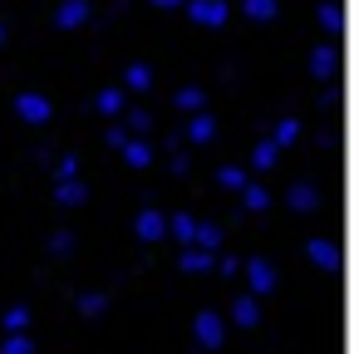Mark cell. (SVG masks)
Segmentation results:
<instances>
[{
	"mask_svg": "<svg viewBox=\"0 0 359 354\" xmlns=\"http://www.w3.org/2000/svg\"><path fill=\"white\" fill-rule=\"evenodd\" d=\"M246 285H251V295L261 300V295H271V290L280 285V275H276V266H271L266 256H251V261H246Z\"/></svg>",
	"mask_w": 359,
	"mask_h": 354,
	"instance_id": "obj_1",
	"label": "cell"
},
{
	"mask_svg": "<svg viewBox=\"0 0 359 354\" xmlns=\"http://www.w3.org/2000/svg\"><path fill=\"white\" fill-rule=\"evenodd\" d=\"M192 329H197V349H202V354H212V349L226 344V325H222V315H212V310H202Z\"/></svg>",
	"mask_w": 359,
	"mask_h": 354,
	"instance_id": "obj_2",
	"label": "cell"
},
{
	"mask_svg": "<svg viewBox=\"0 0 359 354\" xmlns=\"http://www.w3.org/2000/svg\"><path fill=\"white\" fill-rule=\"evenodd\" d=\"M197 25H207V30H222L226 25V0H187L182 6Z\"/></svg>",
	"mask_w": 359,
	"mask_h": 354,
	"instance_id": "obj_3",
	"label": "cell"
},
{
	"mask_svg": "<svg viewBox=\"0 0 359 354\" xmlns=\"http://www.w3.org/2000/svg\"><path fill=\"white\" fill-rule=\"evenodd\" d=\"M15 118L20 123H50V99L45 94H15Z\"/></svg>",
	"mask_w": 359,
	"mask_h": 354,
	"instance_id": "obj_4",
	"label": "cell"
},
{
	"mask_svg": "<svg viewBox=\"0 0 359 354\" xmlns=\"http://www.w3.org/2000/svg\"><path fill=\"white\" fill-rule=\"evenodd\" d=\"M305 261H310L315 271H339V246H334L330 236H315V241L305 246Z\"/></svg>",
	"mask_w": 359,
	"mask_h": 354,
	"instance_id": "obj_5",
	"label": "cell"
},
{
	"mask_svg": "<svg viewBox=\"0 0 359 354\" xmlns=\"http://www.w3.org/2000/svg\"><path fill=\"white\" fill-rule=\"evenodd\" d=\"M133 231H138V241H163V236H168V217H163L158 207H143L138 222H133Z\"/></svg>",
	"mask_w": 359,
	"mask_h": 354,
	"instance_id": "obj_6",
	"label": "cell"
},
{
	"mask_svg": "<svg viewBox=\"0 0 359 354\" xmlns=\"http://www.w3.org/2000/svg\"><path fill=\"white\" fill-rule=\"evenodd\" d=\"M212 138H217V118H212L207 109H202V114H187V143H192V148H207Z\"/></svg>",
	"mask_w": 359,
	"mask_h": 354,
	"instance_id": "obj_7",
	"label": "cell"
},
{
	"mask_svg": "<svg viewBox=\"0 0 359 354\" xmlns=\"http://www.w3.org/2000/svg\"><path fill=\"white\" fill-rule=\"evenodd\" d=\"M89 15H94V6H89V0H65V6H60V15H55V25H60V30H79Z\"/></svg>",
	"mask_w": 359,
	"mask_h": 354,
	"instance_id": "obj_8",
	"label": "cell"
},
{
	"mask_svg": "<svg viewBox=\"0 0 359 354\" xmlns=\"http://www.w3.org/2000/svg\"><path fill=\"white\" fill-rule=\"evenodd\" d=\"M231 320H236L241 329H256V325H261V305H256V295H251V290L231 300Z\"/></svg>",
	"mask_w": 359,
	"mask_h": 354,
	"instance_id": "obj_9",
	"label": "cell"
},
{
	"mask_svg": "<svg viewBox=\"0 0 359 354\" xmlns=\"http://www.w3.org/2000/svg\"><path fill=\"white\" fill-rule=\"evenodd\" d=\"M241 15L256 20V25H271L280 15V0H241Z\"/></svg>",
	"mask_w": 359,
	"mask_h": 354,
	"instance_id": "obj_10",
	"label": "cell"
},
{
	"mask_svg": "<svg viewBox=\"0 0 359 354\" xmlns=\"http://www.w3.org/2000/svg\"><path fill=\"white\" fill-rule=\"evenodd\" d=\"M310 74H315V79H334V74H339V60H334V45H320V50L310 55Z\"/></svg>",
	"mask_w": 359,
	"mask_h": 354,
	"instance_id": "obj_11",
	"label": "cell"
},
{
	"mask_svg": "<svg viewBox=\"0 0 359 354\" xmlns=\"http://www.w3.org/2000/svg\"><path fill=\"white\" fill-rule=\"evenodd\" d=\"M118 153L128 158V168H153V143H148V138H138V133H133Z\"/></svg>",
	"mask_w": 359,
	"mask_h": 354,
	"instance_id": "obj_12",
	"label": "cell"
},
{
	"mask_svg": "<svg viewBox=\"0 0 359 354\" xmlns=\"http://www.w3.org/2000/svg\"><path fill=\"white\" fill-rule=\"evenodd\" d=\"M217 266V251H202V246H182V271L197 275V271H212Z\"/></svg>",
	"mask_w": 359,
	"mask_h": 354,
	"instance_id": "obj_13",
	"label": "cell"
},
{
	"mask_svg": "<svg viewBox=\"0 0 359 354\" xmlns=\"http://www.w3.org/2000/svg\"><path fill=\"white\" fill-rule=\"evenodd\" d=\"M84 197H89V187H84L79 177H69V182L55 187V202H60V207H84Z\"/></svg>",
	"mask_w": 359,
	"mask_h": 354,
	"instance_id": "obj_14",
	"label": "cell"
},
{
	"mask_svg": "<svg viewBox=\"0 0 359 354\" xmlns=\"http://www.w3.org/2000/svg\"><path fill=\"white\" fill-rule=\"evenodd\" d=\"M168 236H177L182 246H192V241H197V217H192V212H177V217L168 222Z\"/></svg>",
	"mask_w": 359,
	"mask_h": 354,
	"instance_id": "obj_15",
	"label": "cell"
},
{
	"mask_svg": "<svg viewBox=\"0 0 359 354\" xmlns=\"http://www.w3.org/2000/svg\"><path fill=\"white\" fill-rule=\"evenodd\" d=\"M123 104H128V94H123V89H104V94L94 99V109H99L104 118H118V114H123Z\"/></svg>",
	"mask_w": 359,
	"mask_h": 354,
	"instance_id": "obj_16",
	"label": "cell"
},
{
	"mask_svg": "<svg viewBox=\"0 0 359 354\" xmlns=\"http://www.w3.org/2000/svg\"><path fill=\"white\" fill-rule=\"evenodd\" d=\"M123 84H128V94H148V89H153V69H148V64H128Z\"/></svg>",
	"mask_w": 359,
	"mask_h": 354,
	"instance_id": "obj_17",
	"label": "cell"
},
{
	"mask_svg": "<svg viewBox=\"0 0 359 354\" xmlns=\"http://www.w3.org/2000/svg\"><path fill=\"white\" fill-rule=\"evenodd\" d=\"M290 207H295V212H315V207H320V192H315L310 182H295V187H290Z\"/></svg>",
	"mask_w": 359,
	"mask_h": 354,
	"instance_id": "obj_18",
	"label": "cell"
},
{
	"mask_svg": "<svg viewBox=\"0 0 359 354\" xmlns=\"http://www.w3.org/2000/svg\"><path fill=\"white\" fill-rule=\"evenodd\" d=\"M0 354H35L30 329H11V334H6V344H0Z\"/></svg>",
	"mask_w": 359,
	"mask_h": 354,
	"instance_id": "obj_19",
	"label": "cell"
},
{
	"mask_svg": "<svg viewBox=\"0 0 359 354\" xmlns=\"http://www.w3.org/2000/svg\"><path fill=\"white\" fill-rule=\"evenodd\" d=\"M276 158H280V148L266 138V143H256V153H251V168H256V172H271V168H276Z\"/></svg>",
	"mask_w": 359,
	"mask_h": 354,
	"instance_id": "obj_20",
	"label": "cell"
},
{
	"mask_svg": "<svg viewBox=\"0 0 359 354\" xmlns=\"http://www.w3.org/2000/svg\"><path fill=\"white\" fill-rule=\"evenodd\" d=\"M192 246H202V251H222V226L217 222H197V241Z\"/></svg>",
	"mask_w": 359,
	"mask_h": 354,
	"instance_id": "obj_21",
	"label": "cell"
},
{
	"mask_svg": "<svg viewBox=\"0 0 359 354\" xmlns=\"http://www.w3.org/2000/svg\"><path fill=\"white\" fill-rule=\"evenodd\" d=\"M320 25H325V35H339V30H344V11L334 6V0H325V6H320Z\"/></svg>",
	"mask_w": 359,
	"mask_h": 354,
	"instance_id": "obj_22",
	"label": "cell"
},
{
	"mask_svg": "<svg viewBox=\"0 0 359 354\" xmlns=\"http://www.w3.org/2000/svg\"><path fill=\"white\" fill-rule=\"evenodd\" d=\"M295 138H300V123H295V118H280V123L271 128V143H276V148H290Z\"/></svg>",
	"mask_w": 359,
	"mask_h": 354,
	"instance_id": "obj_23",
	"label": "cell"
},
{
	"mask_svg": "<svg viewBox=\"0 0 359 354\" xmlns=\"http://www.w3.org/2000/svg\"><path fill=\"white\" fill-rule=\"evenodd\" d=\"M177 109H182V114H202V109H207V94H202V89H177Z\"/></svg>",
	"mask_w": 359,
	"mask_h": 354,
	"instance_id": "obj_24",
	"label": "cell"
},
{
	"mask_svg": "<svg viewBox=\"0 0 359 354\" xmlns=\"http://www.w3.org/2000/svg\"><path fill=\"white\" fill-rule=\"evenodd\" d=\"M226 192H246L251 187V172H241V168H222V177H217Z\"/></svg>",
	"mask_w": 359,
	"mask_h": 354,
	"instance_id": "obj_25",
	"label": "cell"
},
{
	"mask_svg": "<svg viewBox=\"0 0 359 354\" xmlns=\"http://www.w3.org/2000/svg\"><path fill=\"white\" fill-rule=\"evenodd\" d=\"M241 197H246V207H251V212H266V207H271V192H266V187H256V182H251Z\"/></svg>",
	"mask_w": 359,
	"mask_h": 354,
	"instance_id": "obj_26",
	"label": "cell"
},
{
	"mask_svg": "<svg viewBox=\"0 0 359 354\" xmlns=\"http://www.w3.org/2000/svg\"><path fill=\"white\" fill-rule=\"evenodd\" d=\"M104 305H109V295H104V290H89V295H79V310H84V315H104Z\"/></svg>",
	"mask_w": 359,
	"mask_h": 354,
	"instance_id": "obj_27",
	"label": "cell"
},
{
	"mask_svg": "<svg viewBox=\"0 0 359 354\" xmlns=\"http://www.w3.org/2000/svg\"><path fill=\"white\" fill-rule=\"evenodd\" d=\"M11 329H30V310H25V305H11V310H6V334H11Z\"/></svg>",
	"mask_w": 359,
	"mask_h": 354,
	"instance_id": "obj_28",
	"label": "cell"
},
{
	"mask_svg": "<svg viewBox=\"0 0 359 354\" xmlns=\"http://www.w3.org/2000/svg\"><path fill=\"white\" fill-rule=\"evenodd\" d=\"M69 177H79V158H74V153H65L60 168H55V182H69Z\"/></svg>",
	"mask_w": 359,
	"mask_h": 354,
	"instance_id": "obj_29",
	"label": "cell"
},
{
	"mask_svg": "<svg viewBox=\"0 0 359 354\" xmlns=\"http://www.w3.org/2000/svg\"><path fill=\"white\" fill-rule=\"evenodd\" d=\"M128 138H133V128H123V123H114V128H109V148H123Z\"/></svg>",
	"mask_w": 359,
	"mask_h": 354,
	"instance_id": "obj_30",
	"label": "cell"
},
{
	"mask_svg": "<svg viewBox=\"0 0 359 354\" xmlns=\"http://www.w3.org/2000/svg\"><path fill=\"white\" fill-rule=\"evenodd\" d=\"M50 251H55V256H69V251H74V236H69V231H60V236L50 241Z\"/></svg>",
	"mask_w": 359,
	"mask_h": 354,
	"instance_id": "obj_31",
	"label": "cell"
},
{
	"mask_svg": "<svg viewBox=\"0 0 359 354\" xmlns=\"http://www.w3.org/2000/svg\"><path fill=\"white\" fill-rule=\"evenodd\" d=\"M128 128H133V133H148L153 118H148V114H128Z\"/></svg>",
	"mask_w": 359,
	"mask_h": 354,
	"instance_id": "obj_32",
	"label": "cell"
},
{
	"mask_svg": "<svg viewBox=\"0 0 359 354\" xmlns=\"http://www.w3.org/2000/svg\"><path fill=\"white\" fill-rule=\"evenodd\" d=\"M217 271H222V275H236L241 261H236V256H217Z\"/></svg>",
	"mask_w": 359,
	"mask_h": 354,
	"instance_id": "obj_33",
	"label": "cell"
},
{
	"mask_svg": "<svg viewBox=\"0 0 359 354\" xmlns=\"http://www.w3.org/2000/svg\"><path fill=\"white\" fill-rule=\"evenodd\" d=\"M153 6H158V11H182L187 0H153Z\"/></svg>",
	"mask_w": 359,
	"mask_h": 354,
	"instance_id": "obj_34",
	"label": "cell"
},
{
	"mask_svg": "<svg viewBox=\"0 0 359 354\" xmlns=\"http://www.w3.org/2000/svg\"><path fill=\"white\" fill-rule=\"evenodd\" d=\"M0 50H6V20H0Z\"/></svg>",
	"mask_w": 359,
	"mask_h": 354,
	"instance_id": "obj_35",
	"label": "cell"
}]
</instances>
